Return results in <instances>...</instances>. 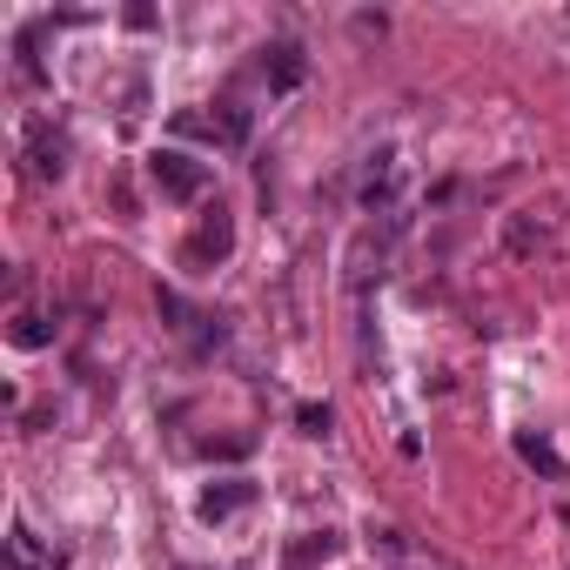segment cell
Returning <instances> with one entry per match:
<instances>
[{"instance_id":"7a4b0ae2","label":"cell","mask_w":570,"mask_h":570,"mask_svg":"<svg viewBox=\"0 0 570 570\" xmlns=\"http://www.w3.org/2000/svg\"><path fill=\"white\" fill-rule=\"evenodd\" d=\"M248 497H255V483H248V476L208 483V490H202V503H195V517H202V523H222V517H235V510H242Z\"/></svg>"},{"instance_id":"9c48e42d","label":"cell","mask_w":570,"mask_h":570,"mask_svg":"<svg viewBox=\"0 0 570 570\" xmlns=\"http://www.w3.org/2000/svg\"><path fill=\"white\" fill-rule=\"evenodd\" d=\"M296 423H303V436H330V423H336V416H330V403H303V410H296Z\"/></svg>"},{"instance_id":"5b68a950","label":"cell","mask_w":570,"mask_h":570,"mask_svg":"<svg viewBox=\"0 0 570 570\" xmlns=\"http://www.w3.org/2000/svg\"><path fill=\"white\" fill-rule=\"evenodd\" d=\"M336 550H343V537H336V530H316V537H303L289 557H282V570H316V563H330Z\"/></svg>"},{"instance_id":"3957f363","label":"cell","mask_w":570,"mask_h":570,"mask_svg":"<svg viewBox=\"0 0 570 570\" xmlns=\"http://www.w3.org/2000/svg\"><path fill=\"white\" fill-rule=\"evenodd\" d=\"M303 75H309V61H303L296 41H275V48H268V88H275V95L303 88Z\"/></svg>"},{"instance_id":"277c9868","label":"cell","mask_w":570,"mask_h":570,"mask_svg":"<svg viewBox=\"0 0 570 570\" xmlns=\"http://www.w3.org/2000/svg\"><path fill=\"white\" fill-rule=\"evenodd\" d=\"M228 248H235V222H228V215H222V208H215V215H208V222H202V235H195V242H188V262H222V255H228Z\"/></svg>"},{"instance_id":"52a82bcc","label":"cell","mask_w":570,"mask_h":570,"mask_svg":"<svg viewBox=\"0 0 570 570\" xmlns=\"http://www.w3.org/2000/svg\"><path fill=\"white\" fill-rule=\"evenodd\" d=\"M68 168V141L61 135H41L35 141V175H61Z\"/></svg>"},{"instance_id":"8992f818","label":"cell","mask_w":570,"mask_h":570,"mask_svg":"<svg viewBox=\"0 0 570 570\" xmlns=\"http://www.w3.org/2000/svg\"><path fill=\"white\" fill-rule=\"evenodd\" d=\"M517 456H523L530 470H543V476H563V456H557L550 436H537V430H517Z\"/></svg>"},{"instance_id":"6da1fadb","label":"cell","mask_w":570,"mask_h":570,"mask_svg":"<svg viewBox=\"0 0 570 570\" xmlns=\"http://www.w3.org/2000/svg\"><path fill=\"white\" fill-rule=\"evenodd\" d=\"M148 175H155V188H161L168 202H195V195L208 188V161H195V155H181V148H155V155H148Z\"/></svg>"},{"instance_id":"ba28073f","label":"cell","mask_w":570,"mask_h":570,"mask_svg":"<svg viewBox=\"0 0 570 570\" xmlns=\"http://www.w3.org/2000/svg\"><path fill=\"white\" fill-rule=\"evenodd\" d=\"M8 336H14V350H41V343H48L55 330H48L41 316H14V330H8Z\"/></svg>"}]
</instances>
